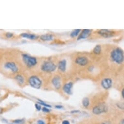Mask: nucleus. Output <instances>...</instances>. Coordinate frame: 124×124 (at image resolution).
I'll list each match as a JSON object with an SVG mask.
<instances>
[{"label": "nucleus", "instance_id": "1", "mask_svg": "<svg viewBox=\"0 0 124 124\" xmlns=\"http://www.w3.org/2000/svg\"><path fill=\"white\" fill-rule=\"evenodd\" d=\"M111 57L113 61L116 63L121 64L124 60V54L123 51L120 48L114 49L111 53Z\"/></svg>", "mask_w": 124, "mask_h": 124}, {"label": "nucleus", "instance_id": "2", "mask_svg": "<svg viewBox=\"0 0 124 124\" xmlns=\"http://www.w3.org/2000/svg\"><path fill=\"white\" fill-rule=\"evenodd\" d=\"M22 57L24 63L29 67L34 66L37 63V59L35 57L30 56L27 54H23Z\"/></svg>", "mask_w": 124, "mask_h": 124}, {"label": "nucleus", "instance_id": "3", "mask_svg": "<svg viewBox=\"0 0 124 124\" xmlns=\"http://www.w3.org/2000/svg\"><path fill=\"white\" fill-rule=\"evenodd\" d=\"M29 83L30 86L36 89H39L42 86L41 80L37 76H31L29 78Z\"/></svg>", "mask_w": 124, "mask_h": 124}, {"label": "nucleus", "instance_id": "4", "mask_svg": "<svg viewBox=\"0 0 124 124\" xmlns=\"http://www.w3.org/2000/svg\"><path fill=\"white\" fill-rule=\"evenodd\" d=\"M56 65L52 61H45L41 66V70L45 72H53L56 69Z\"/></svg>", "mask_w": 124, "mask_h": 124}, {"label": "nucleus", "instance_id": "5", "mask_svg": "<svg viewBox=\"0 0 124 124\" xmlns=\"http://www.w3.org/2000/svg\"><path fill=\"white\" fill-rule=\"evenodd\" d=\"M107 110L108 107L105 104H100L93 107L92 111L94 114L96 115H99L107 112Z\"/></svg>", "mask_w": 124, "mask_h": 124}, {"label": "nucleus", "instance_id": "6", "mask_svg": "<svg viewBox=\"0 0 124 124\" xmlns=\"http://www.w3.org/2000/svg\"><path fill=\"white\" fill-rule=\"evenodd\" d=\"M4 68L10 71L13 73H16L18 71V68L16 64L13 61H8L4 64Z\"/></svg>", "mask_w": 124, "mask_h": 124}, {"label": "nucleus", "instance_id": "7", "mask_svg": "<svg viewBox=\"0 0 124 124\" xmlns=\"http://www.w3.org/2000/svg\"><path fill=\"white\" fill-rule=\"evenodd\" d=\"M112 81L110 78H106L102 80L101 81V85L102 87L105 90L110 89L112 86Z\"/></svg>", "mask_w": 124, "mask_h": 124}, {"label": "nucleus", "instance_id": "8", "mask_svg": "<svg viewBox=\"0 0 124 124\" xmlns=\"http://www.w3.org/2000/svg\"><path fill=\"white\" fill-rule=\"evenodd\" d=\"M76 63L81 66H84L88 64V59L85 56H79L76 58Z\"/></svg>", "mask_w": 124, "mask_h": 124}, {"label": "nucleus", "instance_id": "9", "mask_svg": "<svg viewBox=\"0 0 124 124\" xmlns=\"http://www.w3.org/2000/svg\"><path fill=\"white\" fill-rule=\"evenodd\" d=\"M98 33L104 38H110L114 35V32L113 31L106 29L100 30L98 32Z\"/></svg>", "mask_w": 124, "mask_h": 124}, {"label": "nucleus", "instance_id": "10", "mask_svg": "<svg viewBox=\"0 0 124 124\" xmlns=\"http://www.w3.org/2000/svg\"><path fill=\"white\" fill-rule=\"evenodd\" d=\"M52 83L54 86V87L57 89L58 90L61 87V80L60 78L58 76H56L52 79Z\"/></svg>", "mask_w": 124, "mask_h": 124}, {"label": "nucleus", "instance_id": "11", "mask_svg": "<svg viewBox=\"0 0 124 124\" xmlns=\"http://www.w3.org/2000/svg\"><path fill=\"white\" fill-rule=\"evenodd\" d=\"M92 30L88 29H84L82 30L81 33L79 35L78 40H80L81 39H84L87 38L91 35Z\"/></svg>", "mask_w": 124, "mask_h": 124}, {"label": "nucleus", "instance_id": "12", "mask_svg": "<svg viewBox=\"0 0 124 124\" xmlns=\"http://www.w3.org/2000/svg\"><path fill=\"white\" fill-rule=\"evenodd\" d=\"M73 86V83L72 82H69L67 83H66L63 87V90L64 92L69 94L71 95L72 93V89Z\"/></svg>", "mask_w": 124, "mask_h": 124}, {"label": "nucleus", "instance_id": "13", "mask_svg": "<svg viewBox=\"0 0 124 124\" xmlns=\"http://www.w3.org/2000/svg\"><path fill=\"white\" fill-rule=\"evenodd\" d=\"M66 64L67 61L65 59H63L60 60L58 64V69L62 72H64L66 69Z\"/></svg>", "mask_w": 124, "mask_h": 124}, {"label": "nucleus", "instance_id": "14", "mask_svg": "<svg viewBox=\"0 0 124 124\" xmlns=\"http://www.w3.org/2000/svg\"><path fill=\"white\" fill-rule=\"evenodd\" d=\"M21 36L23 38L29 39H35L38 38V36L36 35L28 33H23L21 34Z\"/></svg>", "mask_w": 124, "mask_h": 124}, {"label": "nucleus", "instance_id": "15", "mask_svg": "<svg viewBox=\"0 0 124 124\" xmlns=\"http://www.w3.org/2000/svg\"><path fill=\"white\" fill-rule=\"evenodd\" d=\"M53 39V37L52 35L45 34L40 36V39L43 41H50Z\"/></svg>", "mask_w": 124, "mask_h": 124}, {"label": "nucleus", "instance_id": "16", "mask_svg": "<svg viewBox=\"0 0 124 124\" xmlns=\"http://www.w3.org/2000/svg\"><path fill=\"white\" fill-rule=\"evenodd\" d=\"M16 80L20 84L22 85L24 82V78L23 76L21 75H17L15 78Z\"/></svg>", "mask_w": 124, "mask_h": 124}, {"label": "nucleus", "instance_id": "17", "mask_svg": "<svg viewBox=\"0 0 124 124\" xmlns=\"http://www.w3.org/2000/svg\"><path fill=\"white\" fill-rule=\"evenodd\" d=\"M90 104V101L88 97H85L82 100V105L83 106L87 108Z\"/></svg>", "mask_w": 124, "mask_h": 124}, {"label": "nucleus", "instance_id": "18", "mask_svg": "<svg viewBox=\"0 0 124 124\" xmlns=\"http://www.w3.org/2000/svg\"><path fill=\"white\" fill-rule=\"evenodd\" d=\"M101 52V47L100 45H97L93 49V52L96 54H99Z\"/></svg>", "mask_w": 124, "mask_h": 124}, {"label": "nucleus", "instance_id": "19", "mask_svg": "<svg viewBox=\"0 0 124 124\" xmlns=\"http://www.w3.org/2000/svg\"><path fill=\"white\" fill-rule=\"evenodd\" d=\"M80 29H76L75 30H74L71 34V36L72 37H75L77 36L78 35V34H79L80 32Z\"/></svg>", "mask_w": 124, "mask_h": 124}, {"label": "nucleus", "instance_id": "20", "mask_svg": "<svg viewBox=\"0 0 124 124\" xmlns=\"http://www.w3.org/2000/svg\"><path fill=\"white\" fill-rule=\"evenodd\" d=\"M39 100V102H38V104H40L41 105H43L45 107H51V106L48 104H47L46 103H44V102H43L42 101H41V100Z\"/></svg>", "mask_w": 124, "mask_h": 124}, {"label": "nucleus", "instance_id": "21", "mask_svg": "<svg viewBox=\"0 0 124 124\" xmlns=\"http://www.w3.org/2000/svg\"><path fill=\"white\" fill-rule=\"evenodd\" d=\"M23 122V120H21V119H17L13 121V123L16 124H20V123H22Z\"/></svg>", "mask_w": 124, "mask_h": 124}, {"label": "nucleus", "instance_id": "22", "mask_svg": "<svg viewBox=\"0 0 124 124\" xmlns=\"http://www.w3.org/2000/svg\"><path fill=\"white\" fill-rule=\"evenodd\" d=\"M13 34L11 33H7L6 34V36L8 38H11L13 37Z\"/></svg>", "mask_w": 124, "mask_h": 124}, {"label": "nucleus", "instance_id": "23", "mask_svg": "<svg viewBox=\"0 0 124 124\" xmlns=\"http://www.w3.org/2000/svg\"><path fill=\"white\" fill-rule=\"evenodd\" d=\"M42 110L43 112H50V110L48 108H46V107H43L42 108Z\"/></svg>", "mask_w": 124, "mask_h": 124}, {"label": "nucleus", "instance_id": "24", "mask_svg": "<svg viewBox=\"0 0 124 124\" xmlns=\"http://www.w3.org/2000/svg\"><path fill=\"white\" fill-rule=\"evenodd\" d=\"M35 107H36V109H37L38 110H41V106H40L38 104H35Z\"/></svg>", "mask_w": 124, "mask_h": 124}, {"label": "nucleus", "instance_id": "25", "mask_svg": "<svg viewBox=\"0 0 124 124\" xmlns=\"http://www.w3.org/2000/svg\"><path fill=\"white\" fill-rule=\"evenodd\" d=\"M37 123L38 124H45V123L41 120H39L37 121Z\"/></svg>", "mask_w": 124, "mask_h": 124}, {"label": "nucleus", "instance_id": "26", "mask_svg": "<svg viewBox=\"0 0 124 124\" xmlns=\"http://www.w3.org/2000/svg\"><path fill=\"white\" fill-rule=\"evenodd\" d=\"M62 124H70V122L68 120H64L62 122Z\"/></svg>", "mask_w": 124, "mask_h": 124}, {"label": "nucleus", "instance_id": "27", "mask_svg": "<svg viewBox=\"0 0 124 124\" xmlns=\"http://www.w3.org/2000/svg\"><path fill=\"white\" fill-rule=\"evenodd\" d=\"M101 124H111L110 122H108V121H105L104 122H103Z\"/></svg>", "mask_w": 124, "mask_h": 124}, {"label": "nucleus", "instance_id": "28", "mask_svg": "<svg viewBox=\"0 0 124 124\" xmlns=\"http://www.w3.org/2000/svg\"><path fill=\"white\" fill-rule=\"evenodd\" d=\"M56 108H63V106H60V105H56L55 106Z\"/></svg>", "mask_w": 124, "mask_h": 124}, {"label": "nucleus", "instance_id": "29", "mask_svg": "<svg viewBox=\"0 0 124 124\" xmlns=\"http://www.w3.org/2000/svg\"><path fill=\"white\" fill-rule=\"evenodd\" d=\"M121 93H122V97L124 98V89L122 90V92H121Z\"/></svg>", "mask_w": 124, "mask_h": 124}, {"label": "nucleus", "instance_id": "30", "mask_svg": "<svg viewBox=\"0 0 124 124\" xmlns=\"http://www.w3.org/2000/svg\"><path fill=\"white\" fill-rule=\"evenodd\" d=\"M119 124H124V119L121 120L119 123Z\"/></svg>", "mask_w": 124, "mask_h": 124}, {"label": "nucleus", "instance_id": "31", "mask_svg": "<svg viewBox=\"0 0 124 124\" xmlns=\"http://www.w3.org/2000/svg\"><path fill=\"white\" fill-rule=\"evenodd\" d=\"M0 111H1V108H0Z\"/></svg>", "mask_w": 124, "mask_h": 124}]
</instances>
